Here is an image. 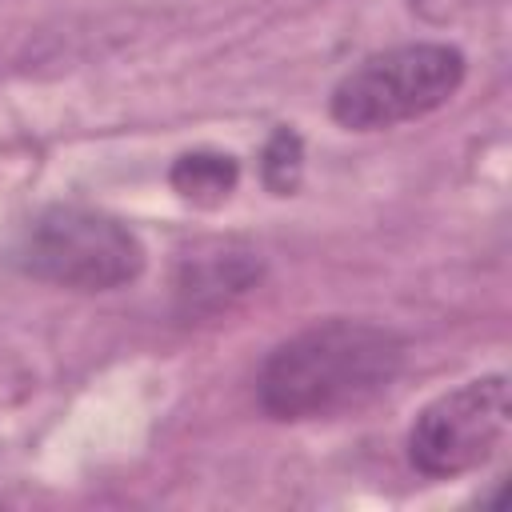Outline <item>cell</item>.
Wrapping results in <instances>:
<instances>
[{
	"label": "cell",
	"instance_id": "cell-2",
	"mask_svg": "<svg viewBox=\"0 0 512 512\" xmlns=\"http://www.w3.org/2000/svg\"><path fill=\"white\" fill-rule=\"evenodd\" d=\"M464 80V56L448 44H400L368 56L332 92V116L344 128L376 132L448 104Z\"/></svg>",
	"mask_w": 512,
	"mask_h": 512
},
{
	"label": "cell",
	"instance_id": "cell-5",
	"mask_svg": "<svg viewBox=\"0 0 512 512\" xmlns=\"http://www.w3.org/2000/svg\"><path fill=\"white\" fill-rule=\"evenodd\" d=\"M236 176H240V168H236L232 156H224V152H188L172 168V188L184 200L212 208V204L228 200V192L236 188Z\"/></svg>",
	"mask_w": 512,
	"mask_h": 512
},
{
	"label": "cell",
	"instance_id": "cell-7",
	"mask_svg": "<svg viewBox=\"0 0 512 512\" xmlns=\"http://www.w3.org/2000/svg\"><path fill=\"white\" fill-rule=\"evenodd\" d=\"M300 160H304L300 136H296L292 128H280V132L268 140V148H264V180H268V188H272L276 196H288V192L296 188V180H300Z\"/></svg>",
	"mask_w": 512,
	"mask_h": 512
},
{
	"label": "cell",
	"instance_id": "cell-1",
	"mask_svg": "<svg viewBox=\"0 0 512 512\" xmlns=\"http://www.w3.org/2000/svg\"><path fill=\"white\" fill-rule=\"evenodd\" d=\"M404 344L368 320H324L284 340L260 368V404L276 420H332L372 404L396 380Z\"/></svg>",
	"mask_w": 512,
	"mask_h": 512
},
{
	"label": "cell",
	"instance_id": "cell-3",
	"mask_svg": "<svg viewBox=\"0 0 512 512\" xmlns=\"http://www.w3.org/2000/svg\"><path fill=\"white\" fill-rule=\"evenodd\" d=\"M20 264L36 280L76 288V292H108L140 276L144 248L132 228L92 208H48L32 220L20 240Z\"/></svg>",
	"mask_w": 512,
	"mask_h": 512
},
{
	"label": "cell",
	"instance_id": "cell-6",
	"mask_svg": "<svg viewBox=\"0 0 512 512\" xmlns=\"http://www.w3.org/2000/svg\"><path fill=\"white\" fill-rule=\"evenodd\" d=\"M248 256L252 252H228V248H220L208 260H196V268H188V280L180 284V292L192 296V300H204V296L224 300L232 292H244L252 284V276L260 272V264H252Z\"/></svg>",
	"mask_w": 512,
	"mask_h": 512
},
{
	"label": "cell",
	"instance_id": "cell-8",
	"mask_svg": "<svg viewBox=\"0 0 512 512\" xmlns=\"http://www.w3.org/2000/svg\"><path fill=\"white\" fill-rule=\"evenodd\" d=\"M472 4L476 0H412V8L420 16H428V20H448V16H456V12L472 8Z\"/></svg>",
	"mask_w": 512,
	"mask_h": 512
},
{
	"label": "cell",
	"instance_id": "cell-4",
	"mask_svg": "<svg viewBox=\"0 0 512 512\" xmlns=\"http://www.w3.org/2000/svg\"><path fill=\"white\" fill-rule=\"evenodd\" d=\"M512 396L504 376L468 380L436 396L408 432V460L432 480H452L480 468L508 436Z\"/></svg>",
	"mask_w": 512,
	"mask_h": 512
}]
</instances>
